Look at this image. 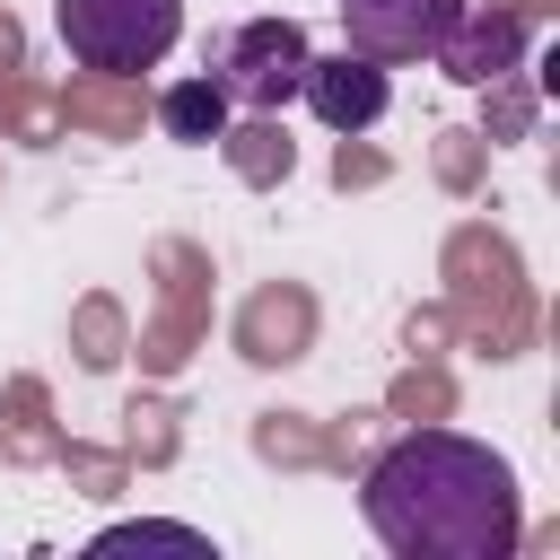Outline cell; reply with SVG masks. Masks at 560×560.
Masks as SVG:
<instances>
[{"instance_id":"cell-1","label":"cell","mask_w":560,"mask_h":560,"mask_svg":"<svg viewBox=\"0 0 560 560\" xmlns=\"http://www.w3.org/2000/svg\"><path fill=\"white\" fill-rule=\"evenodd\" d=\"M368 534L394 560H508L525 542V499L499 446L455 429L394 438L359 481Z\"/></svg>"},{"instance_id":"cell-2","label":"cell","mask_w":560,"mask_h":560,"mask_svg":"<svg viewBox=\"0 0 560 560\" xmlns=\"http://www.w3.org/2000/svg\"><path fill=\"white\" fill-rule=\"evenodd\" d=\"M52 35L79 70H158L184 35V0H52Z\"/></svg>"},{"instance_id":"cell-3","label":"cell","mask_w":560,"mask_h":560,"mask_svg":"<svg viewBox=\"0 0 560 560\" xmlns=\"http://www.w3.org/2000/svg\"><path fill=\"white\" fill-rule=\"evenodd\" d=\"M298 70H306V26L298 18H245L210 52V79L228 88V105H254V114L298 96Z\"/></svg>"},{"instance_id":"cell-4","label":"cell","mask_w":560,"mask_h":560,"mask_svg":"<svg viewBox=\"0 0 560 560\" xmlns=\"http://www.w3.org/2000/svg\"><path fill=\"white\" fill-rule=\"evenodd\" d=\"M298 96L315 105L324 131H368V122H385V105H394V70L368 61V52H350V44H341V52H306Z\"/></svg>"},{"instance_id":"cell-5","label":"cell","mask_w":560,"mask_h":560,"mask_svg":"<svg viewBox=\"0 0 560 560\" xmlns=\"http://www.w3.org/2000/svg\"><path fill=\"white\" fill-rule=\"evenodd\" d=\"M455 18H464V0H341V35H350V52H368V61H385V70L438 52Z\"/></svg>"},{"instance_id":"cell-6","label":"cell","mask_w":560,"mask_h":560,"mask_svg":"<svg viewBox=\"0 0 560 560\" xmlns=\"http://www.w3.org/2000/svg\"><path fill=\"white\" fill-rule=\"evenodd\" d=\"M516 52H525V18H508V9H499V18H472V9H464V18L446 26V44H438L429 61H438L446 79L481 88V79H499V70H508Z\"/></svg>"},{"instance_id":"cell-7","label":"cell","mask_w":560,"mask_h":560,"mask_svg":"<svg viewBox=\"0 0 560 560\" xmlns=\"http://www.w3.org/2000/svg\"><path fill=\"white\" fill-rule=\"evenodd\" d=\"M228 88L219 79H175V88H158V122H166V140H219L228 131Z\"/></svg>"},{"instance_id":"cell-8","label":"cell","mask_w":560,"mask_h":560,"mask_svg":"<svg viewBox=\"0 0 560 560\" xmlns=\"http://www.w3.org/2000/svg\"><path fill=\"white\" fill-rule=\"evenodd\" d=\"M122 542H201L192 525H114V534H96V551H122Z\"/></svg>"}]
</instances>
